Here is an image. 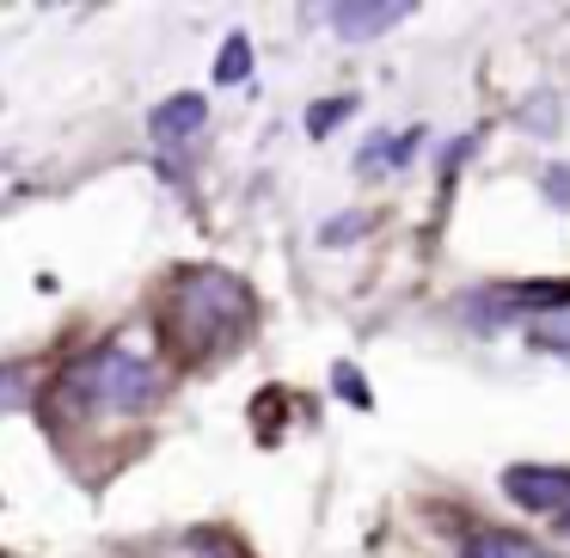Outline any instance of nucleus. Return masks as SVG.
Wrapping results in <instances>:
<instances>
[{"label": "nucleus", "mask_w": 570, "mask_h": 558, "mask_svg": "<svg viewBox=\"0 0 570 558\" xmlns=\"http://www.w3.org/2000/svg\"><path fill=\"white\" fill-rule=\"evenodd\" d=\"M337 393H344V399H356V405H368V386H362L350 369H337Z\"/></svg>", "instance_id": "nucleus-12"}, {"label": "nucleus", "mask_w": 570, "mask_h": 558, "mask_svg": "<svg viewBox=\"0 0 570 558\" xmlns=\"http://www.w3.org/2000/svg\"><path fill=\"white\" fill-rule=\"evenodd\" d=\"M246 75H252V43H246V31H234V38L222 43V56H215V80H222V87H239Z\"/></svg>", "instance_id": "nucleus-8"}, {"label": "nucleus", "mask_w": 570, "mask_h": 558, "mask_svg": "<svg viewBox=\"0 0 570 558\" xmlns=\"http://www.w3.org/2000/svg\"><path fill=\"white\" fill-rule=\"evenodd\" d=\"M160 369L148 356H136L129 344H99L80 362H68L62 374V405H75L80 418H136L160 399Z\"/></svg>", "instance_id": "nucleus-2"}, {"label": "nucleus", "mask_w": 570, "mask_h": 558, "mask_svg": "<svg viewBox=\"0 0 570 558\" xmlns=\"http://www.w3.org/2000/svg\"><path fill=\"white\" fill-rule=\"evenodd\" d=\"M350 111H356V99H325V105H313V111H307V129H313V136H325V129H332L337 117H350Z\"/></svg>", "instance_id": "nucleus-10"}, {"label": "nucleus", "mask_w": 570, "mask_h": 558, "mask_svg": "<svg viewBox=\"0 0 570 558\" xmlns=\"http://www.w3.org/2000/svg\"><path fill=\"white\" fill-rule=\"evenodd\" d=\"M252 288L239 283L234 271L222 264H190V271L173 276L166 288V337L185 362H203V356H227L239 337L252 332Z\"/></svg>", "instance_id": "nucleus-1"}, {"label": "nucleus", "mask_w": 570, "mask_h": 558, "mask_svg": "<svg viewBox=\"0 0 570 558\" xmlns=\"http://www.w3.org/2000/svg\"><path fill=\"white\" fill-rule=\"evenodd\" d=\"M528 337H533V350H558V356H570V307H558V313H533Z\"/></svg>", "instance_id": "nucleus-7"}, {"label": "nucleus", "mask_w": 570, "mask_h": 558, "mask_svg": "<svg viewBox=\"0 0 570 558\" xmlns=\"http://www.w3.org/2000/svg\"><path fill=\"white\" fill-rule=\"evenodd\" d=\"M558 528H564V533H570V503H564V516H558Z\"/></svg>", "instance_id": "nucleus-13"}, {"label": "nucleus", "mask_w": 570, "mask_h": 558, "mask_svg": "<svg viewBox=\"0 0 570 558\" xmlns=\"http://www.w3.org/2000/svg\"><path fill=\"white\" fill-rule=\"evenodd\" d=\"M26 399H31V369L26 362H0V418L19 411Z\"/></svg>", "instance_id": "nucleus-9"}, {"label": "nucleus", "mask_w": 570, "mask_h": 558, "mask_svg": "<svg viewBox=\"0 0 570 558\" xmlns=\"http://www.w3.org/2000/svg\"><path fill=\"white\" fill-rule=\"evenodd\" d=\"M203 124H209V105H203V92H173L166 105H154V141H166V148H185V141H197Z\"/></svg>", "instance_id": "nucleus-5"}, {"label": "nucleus", "mask_w": 570, "mask_h": 558, "mask_svg": "<svg viewBox=\"0 0 570 558\" xmlns=\"http://www.w3.org/2000/svg\"><path fill=\"white\" fill-rule=\"evenodd\" d=\"M546 197H552L558 209H570V166H552V173H546Z\"/></svg>", "instance_id": "nucleus-11"}, {"label": "nucleus", "mask_w": 570, "mask_h": 558, "mask_svg": "<svg viewBox=\"0 0 570 558\" xmlns=\"http://www.w3.org/2000/svg\"><path fill=\"white\" fill-rule=\"evenodd\" d=\"M399 19H411L405 0H368V7H356V0H344V7H332V31L350 43L362 38H381V31H393Z\"/></svg>", "instance_id": "nucleus-4"}, {"label": "nucleus", "mask_w": 570, "mask_h": 558, "mask_svg": "<svg viewBox=\"0 0 570 558\" xmlns=\"http://www.w3.org/2000/svg\"><path fill=\"white\" fill-rule=\"evenodd\" d=\"M503 491L515 497L521 509H533V516H564L570 472L564 467H509L503 472Z\"/></svg>", "instance_id": "nucleus-3"}, {"label": "nucleus", "mask_w": 570, "mask_h": 558, "mask_svg": "<svg viewBox=\"0 0 570 558\" xmlns=\"http://www.w3.org/2000/svg\"><path fill=\"white\" fill-rule=\"evenodd\" d=\"M460 558H558V552H546L540 540H528V533L484 528V533H472V540H466V552H460Z\"/></svg>", "instance_id": "nucleus-6"}]
</instances>
